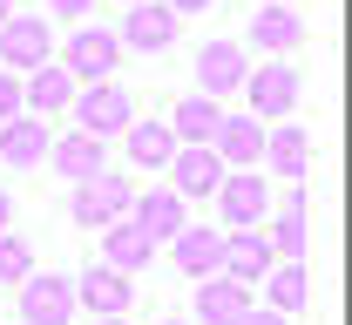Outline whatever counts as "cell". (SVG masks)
<instances>
[{
  "instance_id": "1",
  "label": "cell",
  "mask_w": 352,
  "mask_h": 325,
  "mask_svg": "<svg viewBox=\"0 0 352 325\" xmlns=\"http://www.w3.org/2000/svg\"><path fill=\"white\" fill-rule=\"evenodd\" d=\"M129 177H116V170H95L82 183L68 190V217L82 224V231H102V224H116V217H129Z\"/></svg>"
},
{
  "instance_id": "2",
  "label": "cell",
  "mask_w": 352,
  "mask_h": 325,
  "mask_svg": "<svg viewBox=\"0 0 352 325\" xmlns=\"http://www.w3.org/2000/svg\"><path fill=\"white\" fill-rule=\"evenodd\" d=\"M21 325H75V278L28 271L21 278Z\"/></svg>"
},
{
  "instance_id": "3",
  "label": "cell",
  "mask_w": 352,
  "mask_h": 325,
  "mask_svg": "<svg viewBox=\"0 0 352 325\" xmlns=\"http://www.w3.org/2000/svg\"><path fill=\"white\" fill-rule=\"evenodd\" d=\"M47 54H54V34H47L41 14H7V21H0V61H7L14 75H34Z\"/></svg>"
},
{
  "instance_id": "4",
  "label": "cell",
  "mask_w": 352,
  "mask_h": 325,
  "mask_svg": "<svg viewBox=\"0 0 352 325\" xmlns=\"http://www.w3.org/2000/svg\"><path fill=\"white\" fill-rule=\"evenodd\" d=\"M75 129H88V136H122L129 129V89H116V82H88V89H75Z\"/></svg>"
},
{
  "instance_id": "5",
  "label": "cell",
  "mask_w": 352,
  "mask_h": 325,
  "mask_svg": "<svg viewBox=\"0 0 352 325\" xmlns=\"http://www.w3.org/2000/svg\"><path fill=\"white\" fill-rule=\"evenodd\" d=\"M244 95H251V115H258V122H285V115L298 109V68H292V61L251 68V75H244Z\"/></svg>"
},
{
  "instance_id": "6",
  "label": "cell",
  "mask_w": 352,
  "mask_h": 325,
  "mask_svg": "<svg viewBox=\"0 0 352 325\" xmlns=\"http://www.w3.org/2000/svg\"><path fill=\"white\" fill-rule=\"evenodd\" d=\"M116 61H122V41H116L109 27H82V34L68 41V54H61V68L75 75V89H88V82H116Z\"/></svg>"
},
{
  "instance_id": "7",
  "label": "cell",
  "mask_w": 352,
  "mask_h": 325,
  "mask_svg": "<svg viewBox=\"0 0 352 325\" xmlns=\"http://www.w3.org/2000/svg\"><path fill=\"white\" fill-rule=\"evenodd\" d=\"M176 21H183V14H170L163 0H129V14H122V34H116V41L129 47V54H163V47L176 41Z\"/></svg>"
},
{
  "instance_id": "8",
  "label": "cell",
  "mask_w": 352,
  "mask_h": 325,
  "mask_svg": "<svg viewBox=\"0 0 352 325\" xmlns=\"http://www.w3.org/2000/svg\"><path fill=\"white\" fill-rule=\"evenodd\" d=\"M217 183H223L217 149H210V142H176V156H170V190H176V197L197 203V197H210Z\"/></svg>"
},
{
  "instance_id": "9",
  "label": "cell",
  "mask_w": 352,
  "mask_h": 325,
  "mask_svg": "<svg viewBox=\"0 0 352 325\" xmlns=\"http://www.w3.org/2000/svg\"><path fill=\"white\" fill-rule=\"evenodd\" d=\"M217 197V210L230 217V231H244V224H258L264 210H271V190H264L258 170H223V183L210 190Z\"/></svg>"
},
{
  "instance_id": "10",
  "label": "cell",
  "mask_w": 352,
  "mask_h": 325,
  "mask_svg": "<svg viewBox=\"0 0 352 325\" xmlns=\"http://www.w3.org/2000/svg\"><path fill=\"white\" fill-rule=\"evenodd\" d=\"M75 305H88L95 319H116V312H129L135 305V278L129 271H116V265H95L75 278Z\"/></svg>"
},
{
  "instance_id": "11",
  "label": "cell",
  "mask_w": 352,
  "mask_h": 325,
  "mask_svg": "<svg viewBox=\"0 0 352 325\" xmlns=\"http://www.w3.org/2000/svg\"><path fill=\"white\" fill-rule=\"evenodd\" d=\"M251 75V61L237 54V41H204L197 47V95H237Z\"/></svg>"
},
{
  "instance_id": "12",
  "label": "cell",
  "mask_w": 352,
  "mask_h": 325,
  "mask_svg": "<svg viewBox=\"0 0 352 325\" xmlns=\"http://www.w3.org/2000/svg\"><path fill=\"white\" fill-rule=\"evenodd\" d=\"M170 251H176V271L183 278H217L223 271V231H210V224H183L170 237Z\"/></svg>"
},
{
  "instance_id": "13",
  "label": "cell",
  "mask_w": 352,
  "mask_h": 325,
  "mask_svg": "<svg viewBox=\"0 0 352 325\" xmlns=\"http://www.w3.org/2000/svg\"><path fill=\"white\" fill-rule=\"evenodd\" d=\"M149 258H156V237L142 231L135 217H116V224H102V265H116V271H149Z\"/></svg>"
},
{
  "instance_id": "14",
  "label": "cell",
  "mask_w": 352,
  "mask_h": 325,
  "mask_svg": "<svg viewBox=\"0 0 352 325\" xmlns=\"http://www.w3.org/2000/svg\"><path fill=\"white\" fill-rule=\"evenodd\" d=\"M210 149H217L223 170H251V163L264 156V122L258 115H223L217 136H210Z\"/></svg>"
},
{
  "instance_id": "15",
  "label": "cell",
  "mask_w": 352,
  "mask_h": 325,
  "mask_svg": "<svg viewBox=\"0 0 352 325\" xmlns=\"http://www.w3.org/2000/svg\"><path fill=\"white\" fill-rule=\"evenodd\" d=\"M251 41H258L264 54H292V47L305 41L298 7H285V0H258V14H251Z\"/></svg>"
},
{
  "instance_id": "16",
  "label": "cell",
  "mask_w": 352,
  "mask_h": 325,
  "mask_svg": "<svg viewBox=\"0 0 352 325\" xmlns=\"http://www.w3.org/2000/svg\"><path fill=\"white\" fill-rule=\"evenodd\" d=\"M47 122L41 115H7L0 122V163H14V170H34V163H47Z\"/></svg>"
},
{
  "instance_id": "17",
  "label": "cell",
  "mask_w": 352,
  "mask_h": 325,
  "mask_svg": "<svg viewBox=\"0 0 352 325\" xmlns=\"http://www.w3.org/2000/svg\"><path fill=\"white\" fill-rule=\"evenodd\" d=\"M311 298V278H305V258H271V271H264V305L271 312H285V319H298Z\"/></svg>"
},
{
  "instance_id": "18",
  "label": "cell",
  "mask_w": 352,
  "mask_h": 325,
  "mask_svg": "<svg viewBox=\"0 0 352 325\" xmlns=\"http://www.w3.org/2000/svg\"><path fill=\"white\" fill-rule=\"evenodd\" d=\"M244 305H251V284H244V278H230V271L197 278V319H204V325H230Z\"/></svg>"
},
{
  "instance_id": "19",
  "label": "cell",
  "mask_w": 352,
  "mask_h": 325,
  "mask_svg": "<svg viewBox=\"0 0 352 325\" xmlns=\"http://www.w3.org/2000/svg\"><path fill=\"white\" fill-rule=\"evenodd\" d=\"M47 170H61L68 183H82L102 170V136H88V129H68V136L47 142Z\"/></svg>"
},
{
  "instance_id": "20",
  "label": "cell",
  "mask_w": 352,
  "mask_h": 325,
  "mask_svg": "<svg viewBox=\"0 0 352 325\" xmlns=\"http://www.w3.org/2000/svg\"><path fill=\"white\" fill-rule=\"evenodd\" d=\"M271 258H278V251L264 244V231H251V224H244V231H223V271H230V278L258 284L264 271H271Z\"/></svg>"
},
{
  "instance_id": "21",
  "label": "cell",
  "mask_w": 352,
  "mask_h": 325,
  "mask_svg": "<svg viewBox=\"0 0 352 325\" xmlns=\"http://www.w3.org/2000/svg\"><path fill=\"white\" fill-rule=\"evenodd\" d=\"M258 163H271L278 177H292V183H298V177H305V163H311V136L298 129V122H278V129H264V156H258Z\"/></svg>"
},
{
  "instance_id": "22",
  "label": "cell",
  "mask_w": 352,
  "mask_h": 325,
  "mask_svg": "<svg viewBox=\"0 0 352 325\" xmlns=\"http://www.w3.org/2000/svg\"><path fill=\"white\" fill-rule=\"evenodd\" d=\"M183 210H190V203H183L176 190H142V197L129 203V217H135L149 237H156V244H170V237L183 231Z\"/></svg>"
},
{
  "instance_id": "23",
  "label": "cell",
  "mask_w": 352,
  "mask_h": 325,
  "mask_svg": "<svg viewBox=\"0 0 352 325\" xmlns=\"http://www.w3.org/2000/svg\"><path fill=\"white\" fill-rule=\"evenodd\" d=\"M21 102H28L34 115H47V109H68V102H75V75H68L61 61H41V68L28 75V89H21Z\"/></svg>"
},
{
  "instance_id": "24",
  "label": "cell",
  "mask_w": 352,
  "mask_h": 325,
  "mask_svg": "<svg viewBox=\"0 0 352 325\" xmlns=\"http://www.w3.org/2000/svg\"><path fill=\"white\" fill-rule=\"evenodd\" d=\"M122 136H129V163L135 170H170V156H176L170 122H129Z\"/></svg>"
},
{
  "instance_id": "25",
  "label": "cell",
  "mask_w": 352,
  "mask_h": 325,
  "mask_svg": "<svg viewBox=\"0 0 352 325\" xmlns=\"http://www.w3.org/2000/svg\"><path fill=\"white\" fill-rule=\"evenodd\" d=\"M264 244H271L278 258H305V197H298V183H292V203H285V210L271 217Z\"/></svg>"
},
{
  "instance_id": "26",
  "label": "cell",
  "mask_w": 352,
  "mask_h": 325,
  "mask_svg": "<svg viewBox=\"0 0 352 325\" xmlns=\"http://www.w3.org/2000/svg\"><path fill=\"white\" fill-rule=\"evenodd\" d=\"M217 122H223V109H217V95H190L183 109H176V122H170V136L176 142H210L217 136Z\"/></svg>"
},
{
  "instance_id": "27",
  "label": "cell",
  "mask_w": 352,
  "mask_h": 325,
  "mask_svg": "<svg viewBox=\"0 0 352 325\" xmlns=\"http://www.w3.org/2000/svg\"><path fill=\"white\" fill-rule=\"evenodd\" d=\"M28 271H34V244H28V237H14V231H0V278L21 284Z\"/></svg>"
},
{
  "instance_id": "28",
  "label": "cell",
  "mask_w": 352,
  "mask_h": 325,
  "mask_svg": "<svg viewBox=\"0 0 352 325\" xmlns=\"http://www.w3.org/2000/svg\"><path fill=\"white\" fill-rule=\"evenodd\" d=\"M21 109H28V102H21V75H14V68H0V122H7V115H21Z\"/></svg>"
},
{
  "instance_id": "29",
  "label": "cell",
  "mask_w": 352,
  "mask_h": 325,
  "mask_svg": "<svg viewBox=\"0 0 352 325\" xmlns=\"http://www.w3.org/2000/svg\"><path fill=\"white\" fill-rule=\"evenodd\" d=\"M230 325H292V319H285V312H271V305H244Z\"/></svg>"
},
{
  "instance_id": "30",
  "label": "cell",
  "mask_w": 352,
  "mask_h": 325,
  "mask_svg": "<svg viewBox=\"0 0 352 325\" xmlns=\"http://www.w3.org/2000/svg\"><path fill=\"white\" fill-rule=\"evenodd\" d=\"M47 7H54L61 21H82V14H88V7H95V0H47Z\"/></svg>"
},
{
  "instance_id": "31",
  "label": "cell",
  "mask_w": 352,
  "mask_h": 325,
  "mask_svg": "<svg viewBox=\"0 0 352 325\" xmlns=\"http://www.w3.org/2000/svg\"><path fill=\"white\" fill-rule=\"evenodd\" d=\"M163 7H170V14H204L210 0H163Z\"/></svg>"
},
{
  "instance_id": "32",
  "label": "cell",
  "mask_w": 352,
  "mask_h": 325,
  "mask_svg": "<svg viewBox=\"0 0 352 325\" xmlns=\"http://www.w3.org/2000/svg\"><path fill=\"white\" fill-rule=\"evenodd\" d=\"M7 217H14V203H7V190H0V231H7Z\"/></svg>"
},
{
  "instance_id": "33",
  "label": "cell",
  "mask_w": 352,
  "mask_h": 325,
  "mask_svg": "<svg viewBox=\"0 0 352 325\" xmlns=\"http://www.w3.org/2000/svg\"><path fill=\"white\" fill-rule=\"evenodd\" d=\"M7 14H14V0H0V21H7Z\"/></svg>"
},
{
  "instance_id": "34",
  "label": "cell",
  "mask_w": 352,
  "mask_h": 325,
  "mask_svg": "<svg viewBox=\"0 0 352 325\" xmlns=\"http://www.w3.org/2000/svg\"><path fill=\"white\" fill-rule=\"evenodd\" d=\"M95 325H122V312H116V319H95Z\"/></svg>"
},
{
  "instance_id": "35",
  "label": "cell",
  "mask_w": 352,
  "mask_h": 325,
  "mask_svg": "<svg viewBox=\"0 0 352 325\" xmlns=\"http://www.w3.org/2000/svg\"><path fill=\"white\" fill-rule=\"evenodd\" d=\"M163 325H183V319H163Z\"/></svg>"
},
{
  "instance_id": "36",
  "label": "cell",
  "mask_w": 352,
  "mask_h": 325,
  "mask_svg": "<svg viewBox=\"0 0 352 325\" xmlns=\"http://www.w3.org/2000/svg\"><path fill=\"white\" fill-rule=\"evenodd\" d=\"M285 7H292V0H285Z\"/></svg>"
}]
</instances>
